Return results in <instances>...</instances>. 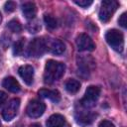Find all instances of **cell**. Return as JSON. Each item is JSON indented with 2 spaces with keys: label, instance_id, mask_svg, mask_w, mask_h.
Listing matches in <instances>:
<instances>
[{
  "label": "cell",
  "instance_id": "d6986e66",
  "mask_svg": "<svg viewBox=\"0 0 127 127\" xmlns=\"http://www.w3.org/2000/svg\"><path fill=\"white\" fill-rule=\"evenodd\" d=\"M8 28L10 29V31H12L14 33H20L22 31V26H21L20 22L16 19H13L8 23Z\"/></svg>",
  "mask_w": 127,
  "mask_h": 127
},
{
  "label": "cell",
  "instance_id": "7a4b0ae2",
  "mask_svg": "<svg viewBox=\"0 0 127 127\" xmlns=\"http://www.w3.org/2000/svg\"><path fill=\"white\" fill-rule=\"evenodd\" d=\"M105 40L107 44L116 52H122L124 47V37L123 34L118 30H109L105 35Z\"/></svg>",
  "mask_w": 127,
  "mask_h": 127
},
{
  "label": "cell",
  "instance_id": "3957f363",
  "mask_svg": "<svg viewBox=\"0 0 127 127\" xmlns=\"http://www.w3.org/2000/svg\"><path fill=\"white\" fill-rule=\"evenodd\" d=\"M118 2L115 1V0H104L101 2V7H100V10H99V19L101 22L103 23H106L108 22L114 12L116 11V9L118 8Z\"/></svg>",
  "mask_w": 127,
  "mask_h": 127
},
{
  "label": "cell",
  "instance_id": "7402d4cb",
  "mask_svg": "<svg viewBox=\"0 0 127 127\" xmlns=\"http://www.w3.org/2000/svg\"><path fill=\"white\" fill-rule=\"evenodd\" d=\"M118 23H119V25H120L121 27H123V28H126V27H127V16H126V13H125V12L122 13L121 16L119 17Z\"/></svg>",
  "mask_w": 127,
  "mask_h": 127
},
{
  "label": "cell",
  "instance_id": "52a82bcc",
  "mask_svg": "<svg viewBox=\"0 0 127 127\" xmlns=\"http://www.w3.org/2000/svg\"><path fill=\"white\" fill-rule=\"evenodd\" d=\"M20 107V99L18 98H13L12 100L9 101V103L5 106V108L2 111V117L6 121L12 120L18 113Z\"/></svg>",
  "mask_w": 127,
  "mask_h": 127
},
{
  "label": "cell",
  "instance_id": "8992f818",
  "mask_svg": "<svg viewBox=\"0 0 127 127\" xmlns=\"http://www.w3.org/2000/svg\"><path fill=\"white\" fill-rule=\"evenodd\" d=\"M45 109H46L45 103H43L40 100L34 99L28 103L27 108H26V112H27V115L29 117L38 118V117L43 115V113L45 112Z\"/></svg>",
  "mask_w": 127,
  "mask_h": 127
},
{
  "label": "cell",
  "instance_id": "44dd1931",
  "mask_svg": "<svg viewBox=\"0 0 127 127\" xmlns=\"http://www.w3.org/2000/svg\"><path fill=\"white\" fill-rule=\"evenodd\" d=\"M15 8H16V3L13 1H8L4 5V9L6 12H13L15 10Z\"/></svg>",
  "mask_w": 127,
  "mask_h": 127
},
{
  "label": "cell",
  "instance_id": "5b68a950",
  "mask_svg": "<svg viewBox=\"0 0 127 127\" xmlns=\"http://www.w3.org/2000/svg\"><path fill=\"white\" fill-rule=\"evenodd\" d=\"M100 95V88L95 85H90L85 90L84 97L81 100V103L84 107H91L94 105V102L98 99Z\"/></svg>",
  "mask_w": 127,
  "mask_h": 127
},
{
  "label": "cell",
  "instance_id": "f1b7e54d",
  "mask_svg": "<svg viewBox=\"0 0 127 127\" xmlns=\"http://www.w3.org/2000/svg\"><path fill=\"white\" fill-rule=\"evenodd\" d=\"M0 59H1V55H0Z\"/></svg>",
  "mask_w": 127,
  "mask_h": 127
},
{
  "label": "cell",
  "instance_id": "ba28073f",
  "mask_svg": "<svg viewBox=\"0 0 127 127\" xmlns=\"http://www.w3.org/2000/svg\"><path fill=\"white\" fill-rule=\"evenodd\" d=\"M76 46L79 51H93L95 45L87 34H80L76 38Z\"/></svg>",
  "mask_w": 127,
  "mask_h": 127
},
{
  "label": "cell",
  "instance_id": "484cf974",
  "mask_svg": "<svg viewBox=\"0 0 127 127\" xmlns=\"http://www.w3.org/2000/svg\"><path fill=\"white\" fill-rule=\"evenodd\" d=\"M31 127H41V125H40V124H38V123H35V124H32V125H31Z\"/></svg>",
  "mask_w": 127,
  "mask_h": 127
},
{
  "label": "cell",
  "instance_id": "30bf717a",
  "mask_svg": "<svg viewBox=\"0 0 127 127\" xmlns=\"http://www.w3.org/2000/svg\"><path fill=\"white\" fill-rule=\"evenodd\" d=\"M19 75L21 76V78L24 80V82L28 85H31L33 83L34 80V68L32 65L26 64V65H22L19 67L18 69Z\"/></svg>",
  "mask_w": 127,
  "mask_h": 127
},
{
  "label": "cell",
  "instance_id": "cb8c5ba5",
  "mask_svg": "<svg viewBox=\"0 0 127 127\" xmlns=\"http://www.w3.org/2000/svg\"><path fill=\"white\" fill-rule=\"evenodd\" d=\"M98 127H115V126H114V124L112 122H110L108 120H103V121H101L99 123Z\"/></svg>",
  "mask_w": 127,
  "mask_h": 127
},
{
  "label": "cell",
  "instance_id": "d4e9b609",
  "mask_svg": "<svg viewBox=\"0 0 127 127\" xmlns=\"http://www.w3.org/2000/svg\"><path fill=\"white\" fill-rule=\"evenodd\" d=\"M6 99H7V94L4 91H1L0 90V106L5 102Z\"/></svg>",
  "mask_w": 127,
  "mask_h": 127
},
{
  "label": "cell",
  "instance_id": "7c38bea8",
  "mask_svg": "<svg viewBox=\"0 0 127 127\" xmlns=\"http://www.w3.org/2000/svg\"><path fill=\"white\" fill-rule=\"evenodd\" d=\"M94 118H95V114H92L90 112H80L75 116L76 122L81 126H86L91 124Z\"/></svg>",
  "mask_w": 127,
  "mask_h": 127
},
{
  "label": "cell",
  "instance_id": "4316f807",
  "mask_svg": "<svg viewBox=\"0 0 127 127\" xmlns=\"http://www.w3.org/2000/svg\"><path fill=\"white\" fill-rule=\"evenodd\" d=\"M1 21H2V16H1V13H0V23H1Z\"/></svg>",
  "mask_w": 127,
  "mask_h": 127
},
{
  "label": "cell",
  "instance_id": "ac0fdd59",
  "mask_svg": "<svg viewBox=\"0 0 127 127\" xmlns=\"http://www.w3.org/2000/svg\"><path fill=\"white\" fill-rule=\"evenodd\" d=\"M24 45H25V39H20L18 40L15 44H14V48H13V54L15 56H19L22 54L23 49H24Z\"/></svg>",
  "mask_w": 127,
  "mask_h": 127
},
{
  "label": "cell",
  "instance_id": "6da1fadb",
  "mask_svg": "<svg viewBox=\"0 0 127 127\" xmlns=\"http://www.w3.org/2000/svg\"><path fill=\"white\" fill-rule=\"evenodd\" d=\"M65 71V65L63 63L49 60L45 65L44 79L46 83H53L54 81L60 79Z\"/></svg>",
  "mask_w": 127,
  "mask_h": 127
},
{
  "label": "cell",
  "instance_id": "9a60e30c",
  "mask_svg": "<svg viewBox=\"0 0 127 127\" xmlns=\"http://www.w3.org/2000/svg\"><path fill=\"white\" fill-rule=\"evenodd\" d=\"M22 12L27 19H34L37 13V7L33 2H26L22 5Z\"/></svg>",
  "mask_w": 127,
  "mask_h": 127
},
{
  "label": "cell",
  "instance_id": "5bb4252c",
  "mask_svg": "<svg viewBox=\"0 0 127 127\" xmlns=\"http://www.w3.org/2000/svg\"><path fill=\"white\" fill-rule=\"evenodd\" d=\"M65 119L61 114H53L47 120V127H64Z\"/></svg>",
  "mask_w": 127,
  "mask_h": 127
},
{
  "label": "cell",
  "instance_id": "9c48e42d",
  "mask_svg": "<svg viewBox=\"0 0 127 127\" xmlns=\"http://www.w3.org/2000/svg\"><path fill=\"white\" fill-rule=\"evenodd\" d=\"M45 42H46V50H48L50 53L54 55H62L65 50L64 44L60 40L50 39Z\"/></svg>",
  "mask_w": 127,
  "mask_h": 127
},
{
  "label": "cell",
  "instance_id": "2e32d148",
  "mask_svg": "<svg viewBox=\"0 0 127 127\" xmlns=\"http://www.w3.org/2000/svg\"><path fill=\"white\" fill-rule=\"evenodd\" d=\"M64 87H65V90L69 93H76L79 88H80V82L76 79H68L65 81V84H64Z\"/></svg>",
  "mask_w": 127,
  "mask_h": 127
},
{
  "label": "cell",
  "instance_id": "4fadbf2b",
  "mask_svg": "<svg viewBox=\"0 0 127 127\" xmlns=\"http://www.w3.org/2000/svg\"><path fill=\"white\" fill-rule=\"evenodd\" d=\"M38 93L41 97L48 98L53 102H59L61 100V94L58 90H50V89L43 88V89H40Z\"/></svg>",
  "mask_w": 127,
  "mask_h": 127
},
{
  "label": "cell",
  "instance_id": "277c9868",
  "mask_svg": "<svg viewBox=\"0 0 127 127\" xmlns=\"http://www.w3.org/2000/svg\"><path fill=\"white\" fill-rule=\"evenodd\" d=\"M46 52V42L43 39H34L28 48V55L33 58H40Z\"/></svg>",
  "mask_w": 127,
  "mask_h": 127
},
{
  "label": "cell",
  "instance_id": "603a6c76",
  "mask_svg": "<svg viewBox=\"0 0 127 127\" xmlns=\"http://www.w3.org/2000/svg\"><path fill=\"white\" fill-rule=\"evenodd\" d=\"M28 29H29V31L31 33H36L39 29H41V27L37 22H35V23H30L28 25Z\"/></svg>",
  "mask_w": 127,
  "mask_h": 127
},
{
  "label": "cell",
  "instance_id": "ffe728a7",
  "mask_svg": "<svg viewBox=\"0 0 127 127\" xmlns=\"http://www.w3.org/2000/svg\"><path fill=\"white\" fill-rule=\"evenodd\" d=\"M73 2L76 5H78L80 7H83V8H86V7H88V6H90L92 4L91 0H74Z\"/></svg>",
  "mask_w": 127,
  "mask_h": 127
},
{
  "label": "cell",
  "instance_id": "83f0119b",
  "mask_svg": "<svg viewBox=\"0 0 127 127\" xmlns=\"http://www.w3.org/2000/svg\"><path fill=\"white\" fill-rule=\"evenodd\" d=\"M0 126H1V121H0Z\"/></svg>",
  "mask_w": 127,
  "mask_h": 127
},
{
  "label": "cell",
  "instance_id": "8fae6325",
  "mask_svg": "<svg viewBox=\"0 0 127 127\" xmlns=\"http://www.w3.org/2000/svg\"><path fill=\"white\" fill-rule=\"evenodd\" d=\"M2 85H3V87H5L6 89H8L9 91L14 92V93L18 92V91L20 90V88H21L19 82H18L13 76L5 77V78L3 79V81H2Z\"/></svg>",
  "mask_w": 127,
  "mask_h": 127
},
{
  "label": "cell",
  "instance_id": "e0dca14e",
  "mask_svg": "<svg viewBox=\"0 0 127 127\" xmlns=\"http://www.w3.org/2000/svg\"><path fill=\"white\" fill-rule=\"evenodd\" d=\"M44 22H45V24L47 25V27L50 28V29H55V28H57V26H58V21H57V19H56L54 16H52V15L46 14V15L44 16Z\"/></svg>",
  "mask_w": 127,
  "mask_h": 127
}]
</instances>
